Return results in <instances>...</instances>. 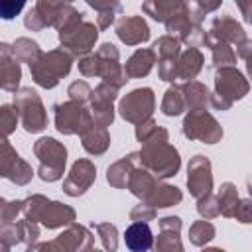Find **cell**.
Wrapping results in <instances>:
<instances>
[{"label":"cell","mask_w":252,"mask_h":252,"mask_svg":"<svg viewBox=\"0 0 252 252\" xmlns=\"http://www.w3.org/2000/svg\"><path fill=\"white\" fill-rule=\"evenodd\" d=\"M55 240L59 242L63 252H89L91 248H94V236L91 234V230L77 222H71Z\"/></svg>","instance_id":"obj_18"},{"label":"cell","mask_w":252,"mask_h":252,"mask_svg":"<svg viewBox=\"0 0 252 252\" xmlns=\"http://www.w3.org/2000/svg\"><path fill=\"white\" fill-rule=\"evenodd\" d=\"M156 215H158V211L154 207H150L146 203H140L130 211V220H134V222H150V220L156 219Z\"/></svg>","instance_id":"obj_47"},{"label":"cell","mask_w":252,"mask_h":252,"mask_svg":"<svg viewBox=\"0 0 252 252\" xmlns=\"http://www.w3.org/2000/svg\"><path fill=\"white\" fill-rule=\"evenodd\" d=\"M22 222V244H26L28 248L33 246L37 242V236H39V228H37V222H32V220H20Z\"/></svg>","instance_id":"obj_49"},{"label":"cell","mask_w":252,"mask_h":252,"mask_svg":"<svg viewBox=\"0 0 252 252\" xmlns=\"http://www.w3.org/2000/svg\"><path fill=\"white\" fill-rule=\"evenodd\" d=\"M183 2H173V0H150L142 4V10L152 16L156 22H167L175 12H179Z\"/></svg>","instance_id":"obj_30"},{"label":"cell","mask_w":252,"mask_h":252,"mask_svg":"<svg viewBox=\"0 0 252 252\" xmlns=\"http://www.w3.org/2000/svg\"><path fill=\"white\" fill-rule=\"evenodd\" d=\"M96 179V167L91 159H77L69 173L63 179V193L69 197H79L83 193H87V189L94 183Z\"/></svg>","instance_id":"obj_12"},{"label":"cell","mask_w":252,"mask_h":252,"mask_svg":"<svg viewBox=\"0 0 252 252\" xmlns=\"http://www.w3.org/2000/svg\"><path fill=\"white\" fill-rule=\"evenodd\" d=\"M33 154L39 159L37 175L41 181L53 183L59 181L65 173V163H67V148L57 142L55 138H39L33 144Z\"/></svg>","instance_id":"obj_4"},{"label":"cell","mask_w":252,"mask_h":252,"mask_svg":"<svg viewBox=\"0 0 252 252\" xmlns=\"http://www.w3.org/2000/svg\"><path fill=\"white\" fill-rule=\"evenodd\" d=\"M22 213V201H6L0 197V220L2 222H12L18 219Z\"/></svg>","instance_id":"obj_46"},{"label":"cell","mask_w":252,"mask_h":252,"mask_svg":"<svg viewBox=\"0 0 252 252\" xmlns=\"http://www.w3.org/2000/svg\"><path fill=\"white\" fill-rule=\"evenodd\" d=\"M211 51H213V65L215 67H234L236 63V53L232 51V47L228 43H222V41H215L211 45Z\"/></svg>","instance_id":"obj_39"},{"label":"cell","mask_w":252,"mask_h":252,"mask_svg":"<svg viewBox=\"0 0 252 252\" xmlns=\"http://www.w3.org/2000/svg\"><path fill=\"white\" fill-rule=\"evenodd\" d=\"M156 108V96L150 87H140L130 91L126 96L118 102V114L130 122V124H142L144 120L152 118V112Z\"/></svg>","instance_id":"obj_6"},{"label":"cell","mask_w":252,"mask_h":252,"mask_svg":"<svg viewBox=\"0 0 252 252\" xmlns=\"http://www.w3.org/2000/svg\"><path fill=\"white\" fill-rule=\"evenodd\" d=\"M138 154V165L148 169L156 179L173 177L181 167L179 152L171 144H150L142 146Z\"/></svg>","instance_id":"obj_1"},{"label":"cell","mask_w":252,"mask_h":252,"mask_svg":"<svg viewBox=\"0 0 252 252\" xmlns=\"http://www.w3.org/2000/svg\"><path fill=\"white\" fill-rule=\"evenodd\" d=\"M183 136L203 144H217L222 138V128L211 112H207L205 108H199V110H189V114L185 116Z\"/></svg>","instance_id":"obj_7"},{"label":"cell","mask_w":252,"mask_h":252,"mask_svg":"<svg viewBox=\"0 0 252 252\" xmlns=\"http://www.w3.org/2000/svg\"><path fill=\"white\" fill-rule=\"evenodd\" d=\"M75 209L65 205V203H59V201H49L41 213V219L39 222L53 230V228H61V226H69L71 222H75Z\"/></svg>","instance_id":"obj_21"},{"label":"cell","mask_w":252,"mask_h":252,"mask_svg":"<svg viewBox=\"0 0 252 252\" xmlns=\"http://www.w3.org/2000/svg\"><path fill=\"white\" fill-rule=\"evenodd\" d=\"M96 57V77L102 79V83L114 87V89H122L128 81L122 65H120V53L116 49L114 43H102L94 53Z\"/></svg>","instance_id":"obj_9"},{"label":"cell","mask_w":252,"mask_h":252,"mask_svg":"<svg viewBox=\"0 0 252 252\" xmlns=\"http://www.w3.org/2000/svg\"><path fill=\"white\" fill-rule=\"evenodd\" d=\"M136 140L142 146H150V144H165L169 142V134L165 128L158 126L152 118L144 120L142 124H136Z\"/></svg>","instance_id":"obj_29"},{"label":"cell","mask_w":252,"mask_h":252,"mask_svg":"<svg viewBox=\"0 0 252 252\" xmlns=\"http://www.w3.org/2000/svg\"><path fill=\"white\" fill-rule=\"evenodd\" d=\"M203 252H226V250H222V248H205Z\"/></svg>","instance_id":"obj_54"},{"label":"cell","mask_w":252,"mask_h":252,"mask_svg":"<svg viewBox=\"0 0 252 252\" xmlns=\"http://www.w3.org/2000/svg\"><path fill=\"white\" fill-rule=\"evenodd\" d=\"M209 33H213L219 41L222 43H234V45H240L242 41H246V33L242 30V26L232 18V16H219L213 20L211 24V30Z\"/></svg>","instance_id":"obj_20"},{"label":"cell","mask_w":252,"mask_h":252,"mask_svg":"<svg viewBox=\"0 0 252 252\" xmlns=\"http://www.w3.org/2000/svg\"><path fill=\"white\" fill-rule=\"evenodd\" d=\"M215 238V226L201 219V220H195L191 226H189V242L195 244V246H205L207 242H211Z\"/></svg>","instance_id":"obj_37"},{"label":"cell","mask_w":252,"mask_h":252,"mask_svg":"<svg viewBox=\"0 0 252 252\" xmlns=\"http://www.w3.org/2000/svg\"><path fill=\"white\" fill-rule=\"evenodd\" d=\"M154 63H156V53H154V49L140 47V49H136V51L128 57V61L124 63L122 69H124V73H126V77H128V81H130V79L146 77V75L152 71Z\"/></svg>","instance_id":"obj_23"},{"label":"cell","mask_w":252,"mask_h":252,"mask_svg":"<svg viewBox=\"0 0 252 252\" xmlns=\"http://www.w3.org/2000/svg\"><path fill=\"white\" fill-rule=\"evenodd\" d=\"M234 219L244 222V224L252 222V203H250V199H238V205L234 209Z\"/></svg>","instance_id":"obj_50"},{"label":"cell","mask_w":252,"mask_h":252,"mask_svg":"<svg viewBox=\"0 0 252 252\" xmlns=\"http://www.w3.org/2000/svg\"><path fill=\"white\" fill-rule=\"evenodd\" d=\"M158 183H159V179H156L148 169H144V167L136 165V167L132 169L130 177H128L126 189H128L134 197H138V199L146 201V199H148V195L154 191V187H156Z\"/></svg>","instance_id":"obj_25"},{"label":"cell","mask_w":252,"mask_h":252,"mask_svg":"<svg viewBox=\"0 0 252 252\" xmlns=\"http://www.w3.org/2000/svg\"><path fill=\"white\" fill-rule=\"evenodd\" d=\"M22 79L20 61L14 57V49L10 43L0 41V89L8 93H16Z\"/></svg>","instance_id":"obj_16"},{"label":"cell","mask_w":252,"mask_h":252,"mask_svg":"<svg viewBox=\"0 0 252 252\" xmlns=\"http://www.w3.org/2000/svg\"><path fill=\"white\" fill-rule=\"evenodd\" d=\"M24 6H26L24 0H0V18L14 20L24 10Z\"/></svg>","instance_id":"obj_48"},{"label":"cell","mask_w":252,"mask_h":252,"mask_svg":"<svg viewBox=\"0 0 252 252\" xmlns=\"http://www.w3.org/2000/svg\"><path fill=\"white\" fill-rule=\"evenodd\" d=\"M118 89L100 83L94 89H91V96L85 104V110L89 112V116L93 118L94 124L108 128L114 120V100H116Z\"/></svg>","instance_id":"obj_10"},{"label":"cell","mask_w":252,"mask_h":252,"mask_svg":"<svg viewBox=\"0 0 252 252\" xmlns=\"http://www.w3.org/2000/svg\"><path fill=\"white\" fill-rule=\"evenodd\" d=\"M65 2H53V0H39L32 6L28 16L24 18V26L32 32H39L47 26H55V20L61 12Z\"/></svg>","instance_id":"obj_15"},{"label":"cell","mask_w":252,"mask_h":252,"mask_svg":"<svg viewBox=\"0 0 252 252\" xmlns=\"http://www.w3.org/2000/svg\"><path fill=\"white\" fill-rule=\"evenodd\" d=\"M33 177V169H32V165L26 161V159H18L16 161V165H14V169L10 171V175L6 177V179H10L12 183H16V185H26V183H30V179Z\"/></svg>","instance_id":"obj_43"},{"label":"cell","mask_w":252,"mask_h":252,"mask_svg":"<svg viewBox=\"0 0 252 252\" xmlns=\"http://www.w3.org/2000/svg\"><path fill=\"white\" fill-rule=\"evenodd\" d=\"M94 230L104 246L106 252H116L118 248V230L112 222H96L94 224Z\"/></svg>","instance_id":"obj_41"},{"label":"cell","mask_w":252,"mask_h":252,"mask_svg":"<svg viewBox=\"0 0 252 252\" xmlns=\"http://www.w3.org/2000/svg\"><path fill=\"white\" fill-rule=\"evenodd\" d=\"M67 94H69V100L73 102H79V104H87L89 96H91V87L87 81H73L67 89Z\"/></svg>","instance_id":"obj_45"},{"label":"cell","mask_w":252,"mask_h":252,"mask_svg":"<svg viewBox=\"0 0 252 252\" xmlns=\"http://www.w3.org/2000/svg\"><path fill=\"white\" fill-rule=\"evenodd\" d=\"M12 49H14V57L20 61V63H28V65H33L39 55L43 53L39 43L30 39V37H18L14 43H12Z\"/></svg>","instance_id":"obj_32"},{"label":"cell","mask_w":252,"mask_h":252,"mask_svg":"<svg viewBox=\"0 0 252 252\" xmlns=\"http://www.w3.org/2000/svg\"><path fill=\"white\" fill-rule=\"evenodd\" d=\"M187 187L191 197L201 199L213 191V173H211V161L207 156H193L187 165Z\"/></svg>","instance_id":"obj_11"},{"label":"cell","mask_w":252,"mask_h":252,"mask_svg":"<svg viewBox=\"0 0 252 252\" xmlns=\"http://www.w3.org/2000/svg\"><path fill=\"white\" fill-rule=\"evenodd\" d=\"M53 110H55V128L61 134L71 136V134L81 132L83 118H85V106L83 104L67 100V102L53 104Z\"/></svg>","instance_id":"obj_13"},{"label":"cell","mask_w":252,"mask_h":252,"mask_svg":"<svg viewBox=\"0 0 252 252\" xmlns=\"http://www.w3.org/2000/svg\"><path fill=\"white\" fill-rule=\"evenodd\" d=\"M136 165H138V154H136V152L124 156L122 159L114 161V163L106 169V181H108L112 187H116V189H124L126 183H128V177H130V173H132V169H134Z\"/></svg>","instance_id":"obj_26"},{"label":"cell","mask_w":252,"mask_h":252,"mask_svg":"<svg viewBox=\"0 0 252 252\" xmlns=\"http://www.w3.org/2000/svg\"><path fill=\"white\" fill-rule=\"evenodd\" d=\"M79 71L83 77H96V57L93 53L79 59Z\"/></svg>","instance_id":"obj_51"},{"label":"cell","mask_w":252,"mask_h":252,"mask_svg":"<svg viewBox=\"0 0 252 252\" xmlns=\"http://www.w3.org/2000/svg\"><path fill=\"white\" fill-rule=\"evenodd\" d=\"M124 242L130 252H148L154 246V234L148 222H132L124 232Z\"/></svg>","instance_id":"obj_24"},{"label":"cell","mask_w":252,"mask_h":252,"mask_svg":"<svg viewBox=\"0 0 252 252\" xmlns=\"http://www.w3.org/2000/svg\"><path fill=\"white\" fill-rule=\"evenodd\" d=\"M191 28H193V26L189 24V20H187V16H185L183 4H181V8H179V12H175V14L165 22L167 35L175 37L179 43H183V41L187 39V35H189V32H191Z\"/></svg>","instance_id":"obj_33"},{"label":"cell","mask_w":252,"mask_h":252,"mask_svg":"<svg viewBox=\"0 0 252 252\" xmlns=\"http://www.w3.org/2000/svg\"><path fill=\"white\" fill-rule=\"evenodd\" d=\"M250 85L236 67H220L215 75V93L209 96V104L217 110H228L234 100H240L248 93Z\"/></svg>","instance_id":"obj_2"},{"label":"cell","mask_w":252,"mask_h":252,"mask_svg":"<svg viewBox=\"0 0 252 252\" xmlns=\"http://www.w3.org/2000/svg\"><path fill=\"white\" fill-rule=\"evenodd\" d=\"M18 112V120L22 122L24 130L30 134H37L41 130H45L47 126V110L41 102V96L32 89V87H24L18 89L14 93V104H12Z\"/></svg>","instance_id":"obj_5"},{"label":"cell","mask_w":252,"mask_h":252,"mask_svg":"<svg viewBox=\"0 0 252 252\" xmlns=\"http://www.w3.org/2000/svg\"><path fill=\"white\" fill-rule=\"evenodd\" d=\"M26 252H63V248L59 246V242L53 238L49 242H35L33 246H30Z\"/></svg>","instance_id":"obj_52"},{"label":"cell","mask_w":252,"mask_h":252,"mask_svg":"<svg viewBox=\"0 0 252 252\" xmlns=\"http://www.w3.org/2000/svg\"><path fill=\"white\" fill-rule=\"evenodd\" d=\"M181 199H183V193L179 191V187L167 185V183H158L144 203L158 211V209H167V207L179 205Z\"/></svg>","instance_id":"obj_27"},{"label":"cell","mask_w":252,"mask_h":252,"mask_svg":"<svg viewBox=\"0 0 252 252\" xmlns=\"http://www.w3.org/2000/svg\"><path fill=\"white\" fill-rule=\"evenodd\" d=\"M18 159L20 154L10 146L6 138H0V177H8Z\"/></svg>","instance_id":"obj_40"},{"label":"cell","mask_w":252,"mask_h":252,"mask_svg":"<svg viewBox=\"0 0 252 252\" xmlns=\"http://www.w3.org/2000/svg\"><path fill=\"white\" fill-rule=\"evenodd\" d=\"M217 197V203H219V215L226 217V219H232L234 217V209L238 205V191H236V185L226 181L220 185L219 193L215 195Z\"/></svg>","instance_id":"obj_31"},{"label":"cell","mask_w":252,"mask_h":252,"mask_svg":"<svg viewBox=\"0 0 252 252\" xmlns=\"http://www.w3.org/2000/svg\"><path fill=\"white\" fill-rule=\"evenodd\" d=\"M154 53L158 61H175L181 53V43L171 35H161L154 43Z\"/></svg>","instance_id":"obj_36"},{"label":"cell","mask_w":252,"mask_h":252,"mask_svg":"<svg viewBox=\"0 0 252 252\" xmlns=\"http://www.w3.org/2000/svg\"><path fill=\"white\" fill-rule=\"evenodd\" d=\"M0 252H10V246H8V244H4L2 240H0Z\"/></svg>","instance_id":"obj_53"},{"label":"cell","mask_w":252,"mask_h":252,"mask_svg":"<svg viewBox=\"0 0 252 252\" xmlns=\"http://www.w3.org/2000/svg\"><path fill=\"white\" fill-rule=\"evenodd\" d=\"M71 63H73V57L63 47H59V49L41 53L39 59L33 65H30V73L35 85L43 89H53L59 85L63 77L69 75Z\"/></svg>","instance_id":"obj_3"},{"label":"cell","mask_w":252,"mask_h":252,"mask_svg":"<svg viewBox=\"0 0 252 252\" xmlns=\"http://www.w3.org/2000/svg\"><path fill=\"white\" fill-rule=\"evenodd\" d=\"M79 136H81V144H83L85 152H89L91 156H100L110 146L108 130L98 126V124H94L87 110H85V118H83V126H81Z\"/></svg>","instance_id":"obj_14"},{"label":"cell","mask_w":252,"mask_h":252,"mask_svg":"<svg viewBox=\"0 0 252 252\" xmlns=\"http://www.w3.org/2000/svg\"><path fill=\"white\" fill-rule=\"evenodd\" d=\"M116 35L126 45H138L150 39V28L142 16H124L116 24Z\"/></svg>","instance_id":"obj_19"},{"label":"cell","mask_w":252,"mask_h":252,"mask_svg":"<svg viewBox=\"0 0 252 252\" xmlns=\"http://www.w3.org/2000/svg\"><path fill=\"white\" fill-rule=\"evenodd\" d=\"M89 252H100V250H96V248H91V250H89Z\"/></svg>","instance_id":"obj_55"},{"label":"cell","mask_w":252,"mask_h":252,"mask_svg":"<svg viewBox=\"0 0 252 252\" xmlns=\"http://www.w3.org/2000/svg\"><path fill=\"white\" fill-rule=\"evenodd\" d=\"M0 240L8 246L22 244V222L12 220V222H2L0 224Z\"/></svg>","instance_id":"obj_42"},{"label":"cell","mask_w":252,"mask_h":252,"mask_svg":"<svg viewBox=\"0 0 252 252\" xmlns=\"http://www.w3.org/2000/svg\"><path fill=\"white\" fill-rule=\"evenodd\" d=\"M98 39V30L94 24L91 22H77L75 26L59 32V41L63 45V49L71 55V57H85L89 55V51L94 47Z\"/></svg>","instance_id":"obj_8"},{"label":"cell","mask_w":252,"mask_h":252,"mask_svg":"<svg viewBox=\"0 0 252 252\" xmlns=\"http://www.w3.org/2000/svg\"><path fill=\"white\" fill-rule=\"evenodd\" d=\"M197 213L205 219V220H211L215 217H219V203H217V197L213 193L197 199Z\"/></svg>","instance_id":"obj_44"},{"label":"cell","mask_w":252,"mask_h":252,"mask_svg":"<svg viewBox=\"0 0 252 252\" xmlns=\"http://www.w3.org/2000/svg\"><path fill=\"white\" fill-rule=\"evenodd\" d=\"M203 69V53L195 47H187L185 51L179 53L177 63H175V75L179 81H195L199 71Z\"/></svg>","instance_id":"obj_22"},{"label":"cell","mask_w":252,"mask_h":252,"mask_svg":"<svg viewBox=\"0 0 252 252\" xmlns=\"http://www.w3.org/2000/svg\"><path fill=\"white\" fill-rule=\"evenodd\" d=\"M179 232H181L179 217L159 219V236L154 240V252H183Z\"/></svg>","instance_id":"obj_17"},{"label":"cell","mask_w":252,"mask_h":252,"mask_svg":"<svg viewBox=\"0 0 252 252\" xmlns=\"http://www.w3.org/2000/svg\"><path fill=\"white\" fill-rule=\"evenodd\" d=\"M87 4L98 12V16H96V30L110 28V24L114 22V16L122 10V6L118 2H94V0H87Z\"/></svg>","instance_id":"obj_34"},{"label":"cell","mask_w":252,"mask_h":252,"mask_svg":"<svg viewBox=\"0 0 252 252\" xmlns=\"http://www.w3.org/2000/svg\"><path fill=\"white\" fill-rule=\"evenodd\" d=\"M185 110V100L179 85H173L165 91L163 100H161V112L165 116H179Z\"/></svg>","instance_id":"obj_35"},{"label":"cell","mask_w":252,"mask_h":252,"mask_svg":"<svg viewBox=\"0 0 252 252\" xmlns=\"http://www.w3.org/2000/svg\"><path fill=\"white\" fill-rule=\"evenodd\" d=\"M181 87V93H183V100H185V108L187 110H199V108H205L209 104V89L199 83V81H187Z\"/></svg>","instance_id":"obj_28"},{"label":"cell","mask_w":252,"mask_h":252,"mask_svg":"<svg viewBox=\"0 0 252 252\" xmlns=\"http://www.w3.org/2000/svg\"><path fill=\"white\" fill-rule=\"evenodd\" d=\"M47 203H49V199L43 197V195H39V193L28 197L26 201H22V215H24V219L26 220H32V222H39L41 213H43V209H45Z\"/></svg>","instance_id":"obj_38"}]
</instances>
